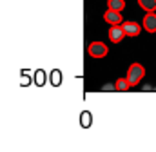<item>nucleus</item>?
<instances>
[{
    "label": "nucleus",
    "instance_id": "f257e3e1",
    "mask_svg": "<svg viewBox=\"0 0 156 152\" xmlns=\"http://www.w3.org/2000/svg\"><path fill=\"white\" fill-rule=\"evenodd\" d=\"M144 76H145V67L142 64L134 62V64L129 65V69H127V80H129V85L131 87L140 85V81L144 80Z\"/></svg>",
    "mask_w": 156,
    "mask_h": 152
},
{
    "label": "nucleus",
    "instance_id": "f03ea898",
    "mask_svg": "<svg viewBox=\"0 0 156 152\" xmlns=\"http://www.w3.org/2000/svg\"><path fill=\"white\" fill-rule=\"evenodd\" d=\"M87 53L91 58H105L109 53V47L104 42H91L87 45Z\"/></svg>",
    "mask_w": 156,
    "mask_h": 152
},
{
    "label": "nucleus",
    "instance_id": "7ed1b4c3",
    "mask_svg": "<svg viewBox=\"0 0 156 152\" xmlns=\"http://www.w3.org/2000/svg\"><path fill=\"white\" fill-rule=\"evenodd\" d=\"M104 20L109 24V26H122L125 20L122 16V11H115V9H107L104 13Z\"/></svg>",
    "mask_w": 156,
    "mask_h": 152
},
{
    "label": "nucleus",
    "instance_id": "20e7f679",
    "mask_svg": "<svg viewBox=\"0 0 156 152\" xmlns=\"http://www.w3.org/2000/svg\"><path fill=\"white\" fill-rule=\"evenodd\" d=\"M122 27H123L125 35L131 36V38L138 36V35L142 33V29H144V26H140V24H136V22H129V20H125V22L122 24Z\"/></svg>",
    "mask_w": 156,
    "mask_h": 152
},
{
    "label": "nucleus",
    "instance_id": "39448f33",
    "mask_svg": "<svg viewBox=\"0 0 156 152\" xmlns=\"http://www.w3.org/2000/svg\"><path fill=\"white\" fill-rule=\"evenodd\" d=\"M142 26H144V31H147V33H156V13L154 11L145 13Z\"/></svg>",
    "mask_w": 156,
    "mask_h": 152
},
{
    "label": "nucleus",
    "instance_id": "423d86ee",
    "mask_svg": "<svg viewBox=\"0 0 156 152\" xmlns=\"http://www.w3.org/2000/svg\"><path fill=\"white\" fill-rule=\"evenodd\" d=\"M107 36H109V40H111L113 43H120V42L127 36V35H125V31H123V27H122V26H111V27H109V35H107Z\"/></svg>",
    "mask_w": 156,
    "mask_h": 152
},
{
    "label": "nucleus",
    "instance_id": "0eeeda50",
    "mask_svg": "<svg viewBox=\"0 0 156 152\" xmlns=\"http://www.w3.org/2000/svg\"><path fill=\"white\" fill-rule=\"evenodd\" d=\"M125 0H107V9H115V11H123L125 9Z\"/></svg>",
    "mask_w": 156,
    "mask_h": 152
},
{
    "label": "nucleus",
    "instance_id": "6e6552de",
    "mask_svg": "<svg viewBox=\"0 0 156 152\" xmlns=\"http://www.w3.org/2000/svg\"><path fill=\"white\" fill-rule=\"evenodd\" d=\"M138 5H140L145 13L156 11V0H138Z\"/></svg>",
    "mask_w": 156,
    "mask_h": 152
},
{
    "label": "nucleus",
    "instance_id": "1a4fd4ad",
    "mask_svg": "<svg viewBox=\"0 0 156 152\" xmlns=\"http://www.w3.org/2000/svg\"><path fill=\"white\" fill-rule=\"evenodd\" d=\"M129 80L127 78H118L116 80V83H115V89L116 91H120V92H123V91H129Z\"/></svg>",
    "mask_w": 156,
    "mask_h": 152
}]
</instances>
